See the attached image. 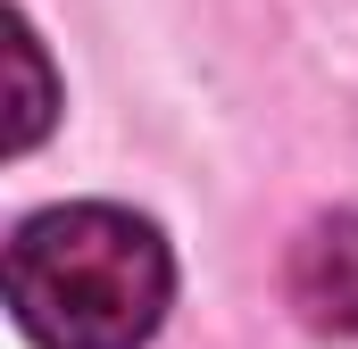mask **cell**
I'll list each match as a JSON object with an SVG mask.
<instances>
[{"label": "cell", "instance_id": "obj_3", "mask_svg": "<svg viewBox=\"0 0 358 349\" xmlns=\"http://www.w3.org/2000/svg\"><path fill=\"white\" fill-rule=\"evenodd\" d=\"M8 59H17V117H8V150H34L42 125H50V75H42V50L25 34V17L8 25Z\"/></svg>", "mask_w": 358, "mask_h": 349}, {"label": "cell", "instance_id": "obj_1", "mask_svg": "<svg viewBox=\"0 0 358 349\" xmlns=\"http://www.w3.org/2000/svg\"><path fill=\"white\" fill-rule=\"evenodd\" d=\"M0 283L34 349H142L167 325L176 258L150 216L117 200H67L17 225Z\"/></svg>", "mask_w": 358, "mask_h": 349}, {"label": "cell", "instance_id": "obj_2", "mask_svg": "<svg viewBox=\"0 0 358 349\" xmlns=\"http://www.w3.org/2000/svg\"><path fill=\"white\" fill-rule=\"evenodd\" d=\"M283 299L308 333L325 341H358V216L334 208L317 216L300 242H292V266H283Z\"/></svg>", "mask_w": 358, "mask_h": 349}]
</instances>
